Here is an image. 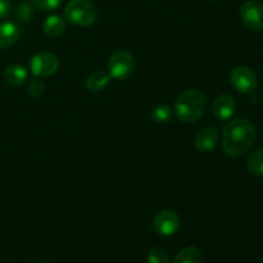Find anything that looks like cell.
<instances>
[{
  "label": "cell",
  "mask_w": 263,
  "mask_h": 263,
  "mask_svg": "<svg viewBox=\"0 0 263 263\" xmlns=\"http://www.w3.org/2000/svg\"><path fill=\"white\" fill-rule=\"evenodd\" d=\"M256 128L246 118H235L223 126L222 148L228 156L241 157L256 141Z\"/></svg>",
  "instance_id": "6da1fadb"
},
{
  "label": "cell",
  "mask_w": 263,
  "mask_h": 263,
  "mask_svg": "<svg viewBox=\"0 0 263 263\" xmlns=\"http://www.w3.org/2000/svg\"><path fill=\"white\" fill-rule=\"evenodd\" d=\"M205 107V95L198 89H189L182 92L175 102V113L182 122L193 123L204 115Z\"/></svg>",
  "instance_id": "7a4b0ae2"
},
{
  "label": "cell",
  "mask_w": 263,
  "mask_h": 263,
  "mask_svg": "<svg viewBox=\"0 0 263 263\" xmlns=\"http://www.w3.org/2000/svg\"><path fill=\"white\" fill-rule=\"evenodd\" d=\"M64 15L73 25L89 27L97 21L98 10L90 0H71L64 8Z\"/></svg>",
  "instance_id": "3957f363"
},
{
  "label": "cell",
  "mask_w": 263,
  "mask_h": 263,
  "mask_svg": "<svg viewBox=\"0 0 263 263\" xmlns=\"http://www.w3.org/2000/svg\"><path fill=\"white\" fill-rule=\"evenodd\" d=\"M108 73L110 79L123 81L133 74L135 68V61L130 51L117 50L108 59Z\"/></svg>",
  "instance_id": "277c9868"
},
{
  "label": "cell",
  "mask_w": 263,
  "mask_h": 263,
  "mask_svg": "<svg viewBox=\"0 0 263 263\" xmlns=\"http://www.w3.org/2000/svg\"><path fill=\"white\" fill-rule=\"evenodd\" d=\"M230 84L240 94H252L258 86V79L249 67L238 66L231 71Z\"/></svg>",
  "instance_id": "5b68a950"
},
{
  "label": "cell",
  "mask_w": 263,
  "mask_h": 263,
  "mask_svg": "<svg viewBox=\"0 0 263 263\" xmlns=\"http://www.w3.org/2000/svg\"><path fill=\"white\" fill-rule=\"evenodd\" d=\"M59 68V59L55 54L43 51L33 55L30 61L31 73L36 77H48L55 73Z\"/></svg>",
  "instance_id": "8992f818"
},
{
  "label": "cell",
  "mask_w": 263,
  "mask_h": 263,
  "mask_svg": "<svg viewBox=\"0 0 263 263\" xmlns=\"http://www.w3.org/2000/svg\"><path fill=\"white\" fill-rule=\"evenodd\" d=\"M181 220L175 211L164 210L156 216L153 221V229L158 235L172 236L179 231Z\"/></svg>",
  "instance_id": "52a82bcc"
},
{
  "label": "cell",
  "mask_w": 263,
  "mask_h": 263,
  "mask_svg": "<svg viewBox=\"0 0 263 263\" xmlns=\"http://www.w3.org/2000/svg\"><path fill=\"white\" fill-rule=\"evenodd\" d=\"M240 18L251 30H263V4L256 0L246 2L240 8Z\"/></svg>",
  "instance_id": "ba28073f"
},
{
  "label": "cell",
  "mask_w": 263,
  "mask_h": 263,
  "mask_svg": "<svg viewBox=\"0 0 263 263\" xmlns=\"http://www.w3.org/2000/svg\"><path fill=\"white\" fill-rule=\"evenodd\" d=\"M236 110V103L231 95L222 94L213 100L212 113L218 121H228Z\"/></svg>",
  "instance_id": "9c48e42d"
},
{
  "label": "cell",
  "mask_w": 263,
  "mask_h": 263,
  "mask_svg": "<svg viewBox=\"0 0 263 263\" xmlns=\"http://www.w3.org/2000/svg\"><path fill=\"white\" fill-rule=\"evenodd\" d=\"M220 140V133L216 127H208L200 130L195 136V148L202 153H210L217 146Z\"/></svg>",
  "instance_id": "30bf717a"
},
{
  "label": "cell",
  "mask_w": 263,
  "mask_h": 263,
  "mask_svg": "<svg viewBox=\"0 0 263 263\" xmlns=\"http://www.w3.org/2000/svg\"><path fill=\"white\" fill-rule=\"evenodd\" d=\"M20 26L14 22H0V49H7L20 39Z\"/></svg>",
  "instance_id": "8fae6325"
},
{
  "label": "cell",
  "mask_w": 263,
  "mask_h": 263,
  "mask_svg": "<svg viewBox=\"0 0 263 263\" xmlns=\"http://www.w3.org/2000/svg\"><path fill=\"white\" fill-rule=\"evenodd\" d=\"M67 28V21L62 15L51 14L44 21L43 31L48 37L57 39L63 35V32Z\"/></svg>",
  "instance_id": "7c38bea8"
},
{
  "label": "cell",
  "mask_w": 263,
  "mask_h": 263,
  "mask_svg": "<svg viewBox=\"0 0 263 263\" xmlns=\"http://www.w3.org/2000/svg\"><path fill=\"white\" fill-rule=\"evenodd\" d=\"M27 69L21 64H9L4 69V80L12 86H22L27 81Z\"/></svg>",
  "instance_id": "4fadbf2b"
},
{
  "label": "cell",
  "mask_w": 263,
  "mask_h": 263,
  "mask_svg": "<svg viewBox=\"0 0 263 263\" xmlns=\"http://www.w3.org/2000/svg\"><path fill=\"white\" fill-rule=\"evenodd\" d=\"M109 73H107V72L104 71H95L94 73H91L87 77L85 85H86L87 90H90V91L92 92H98L103 91V90L109 85Z\"/></svg>",
  "instance_id": "5bb4252c"
},
{
  "label": "cell",
  "mask_w": 263,
  "mask_h": 263,
  "mask_svg": "<svg viewBox=\"0 0 263 263\" xmlns=\"http://www.w3.org/2000/svg\"><path fill=\"white\" fill-rule=\"evenodd\" d=\"M172 263H203V254L197 247H187L175 257Z\"/></svg>",
  "instance_id": "9a60e30c"
},
{
  "label": "cell",
  "mask_w": 263,
  "mask_h": 263,
  "mask_svg": "<svg viewBox=\"0 0 263 263\" xmlns=\"http://www.w3.org/2000/svg\"><path fill=\"white\" fill-rule=\"evenodd\" d=\"M172 116H174V110L170 105L167 104H159L156 108H153L151 112V117L154 122L157 123H167L171 121Z\"/></svg>",
  "instance_id": "2e32d148"
},
{
  "label": "cell",
  "mask_w": 263,
  "mask_h": 263,
  "mask_svg": "<svg viewBox=\"0 0 263 263\" xmlns=\"http://www.w3.org/2000/svg\"><path fill=\"white\" fill-rule=\"evenodd\" d=\"M248 170L253 175L263 176V148L253 152L247 161Z\"/></svg>",
  "instance_id": "e0dca14e"
},
{
  "label": "cell",
  "mask_w": 263,
  "mask_h": 263,
  "mask_svg": "<svg viewBox=\"0 0 263 263\" xmlns=\"http://www.w3.org/2000/svg\"><path fill=\"white\" fill-rule=\"evenodd\" d=\"M14 17H15V20L20 21V22H22V23L30 22L33 17L32 5L27 2L20 3V4H18L14 9Z\"/></svg>",
  "instance_id": "ac0fdd59"
},
{
  "label": "cell",
  "mask_w": 263,
  "mask_h": 263,
  "mask_svg": "<svg viewBox=\"0 0 263 263\" xmlns=\"http://www.w3.org/2000/svg\"><path fill=\"white\" fill-rule=\"evenodd\" d=\"M148 263H170L168 254L161 247H154L148 252Z\"/></svg>",
  "instance_id": "d6986e66"
},
{
  "label": "cell",
  "mask_w": 263,
  "mask_h": 263,
  "mask_svg": "<svg viewBox=\"0 0 263 263\" xmlns=\"http://www.w3.org/2000/svg\"><path fill=\"white\" fill-rule=\"evenodd\" d=\"M28 94L33 98H39L44 94L45 91V85L40 79H33L28 82Z\"/></svg>",
  "instance_id": "ffe728a7"
},
{
  "label": "cell",
  "mask_w": 263,
  "mask_h": 263,
  "mask_svg": "<svg viewBox=\"0 0 263 263\" xmlns=\"http://www.w3.org/2000/svg\"><path fill=\"white\" fill-rule=\"evenodd\" d=\"M32 5L35 8H39L40 10H54L62 4V0H31Z\"/></svg>",
  "instance_id": "44dd1931"
},
{
  "label": "cell",
  "mask_w": 263,
  "mask_h": 263,
  "mask_svg": "<svg viewBox=\"0 0 263 263\" xmlns=\"http://www.w3.org/2000/svg\"><path fill=\"white\" fill-rule=\"evenodd\" d=\"M12 13V4L9 0H0V20L9 17Z\"/></svg>",
  "instance_id": "7402d4cb"
}]
</instances>
